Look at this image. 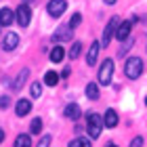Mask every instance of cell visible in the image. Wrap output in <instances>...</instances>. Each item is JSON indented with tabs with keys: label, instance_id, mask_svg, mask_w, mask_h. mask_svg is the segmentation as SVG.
Segmentation results:
<instances>
[{
	"label": "cell",
	"instance_id": "cell-4",
	"mask_svg": "<svg viewBox=\"0 0 147 147\" xmlns=\"http://www.w3.org/2000/svg\"><path fill=\"white\" fill-rule=\"evenodd\" d=\"M118 25H120V19H118V17H111V21L107 23V28H105V32H103V38H101V46H103V49L111 42V38L116 36Z\"/></svg>",
	"mask_w": 147,
	"mask_h": 147
},
{
	"label": "cell",
	"instance_id": "cell-32",
	"mask_svg": "<svg viewBox=\"0 0 147 147\" xmlns=\"http://www.w3.org/2000/svg\"><path fill=\"white\" fill-rule=\"evenodd\" d=\"M23 2H25V4H30V2H34V0H23Z\"/></svg>",
	"mask_w": 147,
	"mask_h": 147
},
{
	"label": "cell",
	"instance_id": "cell-7",
	"mask_svg": "<svg viewBox=\"0 0 147 147\" xmlns=\"http://www.w3.org/2000/svg\"><path fill=\"white\" fill-rule=\"evenodd\" d=\"M71 28L69 25H61V28H57V32H55V36H53V40H55V42H63V40H71Z\"/></svg>",
	"mask_w": 147,
	"mask_h": 147
},
{
	"label": "cell",
	"instance_id": "cell-1",
	"mask_svg": "<svg viewBox=\"0 0 147 147\" xmlns=\"http://www.w3.org/2000/svg\"><path fill=\"white\" fill-rule=\"evenodd\" d=\"M124 74H126L130 80H137L139 76H141V74H143V61H141V57H130V59H126Z\"/></svg>",
	"mask_w": 147,
	"mask_h": 147
},
{
	"label": "cell",
	"instance_id": "cell-9",
	"mask_svg": "<svg viewBox=\"0 0 147 147\" xmlns=\"http://www.w3.org/2000/svg\"><path fill=\"white\" fill-rule=\"evenodd\" d=\"M63 113H65V118H67V120H74V122H76V120L82 116V109H80L78 103H69V105H65Z\"/></svg>",
	"mask_w": 147,
	"mask_h": 147
},
{
	"label": "cell",
	"instance_id": "cell-20",
	"mask_svg": "<svg viewBox=\"0 0 147 147\" xmlns=\"http://www.w3.org/2000/svg\"><path fill=\"white\" fill-rule=\"evenodd\" d=\"M30 130H32V135H40V130H42V120L34 118V120H32V124H30Z\"/></svg>",
	"mask_w": 147,
	"mask_h": 147
},
{
	"label": "cell",
	"instance_id": "cell-28",
	"mask_svg": "<svg viewBox=\"0 0 147 147\" xmlns=\"http://www.w3.org/2000/svg\"><path fill=\"white\" fill-rule=\"evenodd\" d=\"M9 101H11L9 97H0V107H2V109H6V107H9Z\"/></svg>",
	"mask_w": 147,
	"mask_h": 147
},
{
	"label": "cell",
	"instance_id": "cell-5",
	"mask_svg": "<svg viewBox=\"0 0 147 147\" xmlns=\"http://www.w3.org/2000/svg\"><path fill=\"white\" fill-rule=\"evenodd\" d=\"M65 9H67V2H65V0H51V2L46 4V11H49L51 17H61Z\"/></svg>",
	"mask_w": 147,
	"mask_h": 147
},
{
	"label": "cell",
	"instance_id": "cell-27",
	"mask_svg": "<svg viewBox=\"0 0 147 147\" xmlns=\"http://www.w3.org/2000/svg\"><path fill=\"white\" fill-rule=\"evenodd\" d=\"M130 147H143V137H137L130 141Z\"/></svg>",
	"mask_w": 147,
	"mask_h": 147
},
{
	"label": "cell",
	"instance_id": "cell-12",
	"mask_svg": "<svg viewBox=\"0 0 147 147\" xmlns=\"http://www.w3.org/2000/svg\"><path fill=\"white\" fill-rule=\"evenodd\" d=\"M99 49H101V42H92L90 44V49H88V55H86V63L88 65H95L97 63V55H99Z\"/></svg>",
	"mask_w": 147,
	"mask_h": 147
},
{
	"label": "cell",
	"instance_id": "cell-17",
	"mask_svg": "<svg viewBox=\"0 0 147 147\" xmlns=\"http://www.w3.org/2000/svg\"><path fill=\"white\" fill-rule=\"evenodd\" d=\"M86 97H88L90 101H97L99 99V84H95V82L86 84Z\"/></svg>",
	"mask_w": 147,
	"mask_h": 147
},
{
	"label": "cell",
	"instance_id": "cell-13",
	"mask_svg": "<svg viewBox=\"0 0 147 147\" xmlns=\"http://www.w3.org/2000/svg\"><path fill=\"white\" fill-rule=\"evenodd\" d=\"M116 124H118V113L113 109H107V111H105V116H103V126H107V128H116Z\"/></svg>",
	"mask_w": 147,
	"mask_h": 147
},
{
	"label": "cell",
	"instance_id": "cell-18",
	"mask_svg": "<svg viewBox=\"0 0 147 147\" xmlns=\"http://www.w3.org/2000/svg\"><path fill=\"white\" fill-rule=\"evenodd\" d=\"M13 147H32V137L30 135H17Z\"/></svg>",
	"mask_w": 147,
	"mask_h": 147
},
{
	"label": "cell",
	"instance_id": "cell-2",
	"mask_svg": "<svg viewBox=\"0 0 147 147\" xmlns=\"http://www.w3.org/2000/svg\"><path fill=\"white\" fill-rule=\"evenodd\" d=\"M101 128H103L101 116H97V113H88V118H86V130H88V135L92 139H99V137H101Z\"/></svg>",
	"mask_w": 147,
	"mask_h": 147
},
{
	"label": "cell",
	"instance_id": "cell-21",
	"mask_svg": "<svg viewBox=\"0 0 147 147\" xmlns=\"http://www.w3.org/2000/svg\"><path fill=\"white\" fill-rule=\"evenodd\" d=\"M69 147H90V141L84 139V137H78V139H74V141L69 143Z\"/></svg>",
	"mask_w": 147,
	"mask_h": 147
},
{
	"label": "cell",
	"instance_id": "cell-16",
	"mask_svg": "<svg viewBox=\"0 0 147 147\" xmlns=\"http://www.w3.org/2000/svg\"><path fill=\"white\" fill-rule=\"evenodd\" d=\"M28 76H30V69H28V67H23L21 71H19V76L15 78V82H13V88H15V90H19V88H21V86L25 84Z\"/></svg>",
	"mask_w": 147,
	"mask_h": 147
},
{
	"label": "cell",
	"instance_id": "cell-22",
	"mask_svg": "<svg viewBox=\"0 0 147 147\" xmlns=\"http://www.w3.org/2000/svg\"><path fill=\"white\" fill-rule=\"evenodd\" d=\"M80 51H82V44H80V42H74V46L69 49V57H71V59H78V57H80Z\"/></svg>",
	"mask_w": 147,
	"mask_h": 147
},
{
	"label": "cell",
	"instance_id": "cell-29",
	"mask_svg": "<svg viewBox=\"0 0 147 147\" xmlns=\"http://www.w3.org/2000/svg\"><path fill=\"white\" fill-rule=\"evenodd\" d=\"M2 141H4V130L0 128V143H2Z\"/></svg>",
	"mask_w": 147,
	"mask_h": 147
},
{
	"label": "cell",
	"instance_id": "cell-14",
	"mask_svg": "<svg viewBox=\"0 0 147 147\" xmlns=\"http://www.w3.org/2000/svg\"><path fill=\"white\" fill-rule=\"evenodd\" d=\"M63 57H65V49L63 46H53L51 49V61L53 63H61Z\"/></svg>",
	"mask_w": 147,
	"mask_h": 147
},
{
	"label": "cell",
	"instance_id": "cell-24",
	"mask_svg": "<svg viewBox=\"0 0 147 147\" xmlns=\"http://www.w3.org/2000/svg\"><path fill=\"white\" fill-rule=\"evenodd\" d=\"M80 23H82V15H80V13H74V15H71V21H69V28L76 30Z\"/></svg>",
	"mask_w": 147,
	"mask_h": 147
},
{
	"label": "cell",
	"instance_id": "cell-6",
	"mask_svg": "<svg viewBox=\"0 0 147 147\" xmlns=\"http://www.w3.org/2000/svg\"><path fill=\"white\" fill-rule=\"evenodd\" d=\"M17 21L19 25H23V28H28L30 25V19H32V11H30V4H19L17 6Z\"/></svg>",
	"mask_w": 147,
	"mask_h": 147
},
{
	"label": "cell",
	"instance_id": "cell-25",
	"mask_svg": "<svg viewBox=\"0 0 147 147\" xmlns=\"http://www.w3.org/2000/svg\"><path fill=\"white\" fill-rule=\"evenodd\" d=\"M130 46H132V38H126V40H124V46L118 51V57H124V55H126V51H128Z\"/></svg>",
	"mask_w": 147,
	"mask_h": 147
},
{
	"label": "cell",
	"instance_id": "cell-30",
	"mask_svg": "<svg viewBox=\"0 0 147 147\" xmlns=\"http://www.w3.org/2000/svg\"><path fill=\"white\" fill-rule=\"evenodd\" d=\"M105 4H116V0H105Z\"/></svg>",
	"mask_w": 147,
	"mask_h": 147
},
{
	"label": "cell",
	"instance_id": "cell-3",
	"mask_svg": "<svg viewBox=\"0 0 147 147\" xmlns=\"http://www.w3.org/2000/svg\"><path fill=\"white\" fill-rule=\"evenodd\" d=\"M111 76H113V61L111 59H105L99 67V84L101 86H107L111 82Z\"/></svg>",
	"mask_w": 147,
	"mask_h": 147
},
{
	"label": "cell",
	"instance_id": "cell-10",
	"mask_svg": "<svg viewBox=\"0 0 147 147\" xmlns=\"http://www.w3.org/2000/svg\"><path fill=\"white\" fill-rule=\"evenodd\" d=\"M130 28H132V23L130 21H122L118 25V32H116V38L120 40V42H124L126 38H130Z\"/></svg>",
	"mask_w": 147,
	"mask_h": 147
},
{
	"label": "cell",
	"instance_id": "cell-8",
	"mask_svg": "<svg viewBox=\"0 0 147 147\" xmlns=\"http://www.w3.org/2000/svg\"><path fill=\"white\" fill-rule=\"evenodd\" d=\"M17 44H19V36L15 32H9V34L4 36V40H2V49L4 51H15Z\"/></svg>",
	"mask_w": 147,
	"mask_h": 147
},
{
	"label": "cell",
	"instance_id": "cell-33",
	"mask_svg": "<svg viewBox=\"0 0 147 147\" xmlns=\"http://www.w3.org/2000/svg\"><path fill=\"white\" fill-rule=\"evenodd\" d=\"M145 103H147V99H145Z\"/></svg>",
	"mask_w": 147,
	"mask_h": 147
},
{
	"label": "cell",
	"instance_id": "cell-15",
	"mask_svg": "<svg viewBox=\"0 0 147 147\" xmlns=\"http://www.w3.org/2000/svg\"><path fill=\"white\" fill-rule=\"evenodd\" d=\"M13 19H15V13L4 6V9L0 11V25H11V23H13Z\"/></svg>",
	"mask_w": 147,
	"mask_h": 147
},
{
	"label": "cell",
	"instance_id": "cell-19",
	"mask_svg": "<svg viewBox=\"0 0 147 147\" xmlns=\"http://www.w3.org/2000/svg\"><path fill=\"white\" fill-rule=\"evenodd\" d=\"M57 82H59V76H57L53 69L44 74V84H46V86H57Z\"/></svg>",
	"mask_w": 147,
	"mask_h": 147
},
{
	"label": "cell",
	"instance_id": "cell-11",
	"mask_svg": "<svg viewBox=\"0 0 147 147\" xmlns=\"http://www.w3.org/2000/svg\"><path fill=\"white\" fill-rule=\"evenodd\" d=\"M30 109H32V101H28V99H19L17 105H15V111H17V116H19V118L28 116Z\"/></svg>",
	"mask_w": 147,
	"mask_h": 147
},
{
	"label": "cell",
	"instance_id": "cell-26",
	"mask_svg": "<svg viewBox=\"0 0 147 147\" xmlns=\"http://www.w3.org/2000/svg\"><path fill=\"white\" fill-rule=\"evenodd\" d=\"M51 145V135H44L42 139H40V143H38V147H49Z\"/></svg>",
	"mask_w": 147,
	"mask_h": 147
},
{
	"label": "cell",
	"instance_id": "cell-23",
	"mask_svg": "<svg viewBox=\"0 0 147 147\" xmlns=\"http://www.w3.org/2000/svg\"><path fill=\"white\" fill-rule=\"evenodd\" d=\"M30 95L34 97V99H38L40 95H42V88H40V82H34V84L30 86Z\"/></svg>",
	"mask_w": 147,
	"mask_h": 147
},
{
	"label": "cell",
	"instance_id": "cell-31",
	"mask_svg": "<svg viewBox=\"0 0 147 147\" xmlns=\"http://www.w3.org/2000/svg\"><path fill=\"white\" fill-rule=\"evenodd\" d=\"M107 147H118V145L116 143H107Z\"/></svg>",
	"mask_w": 147,
	"mask_h": 147
}]
</instances>
